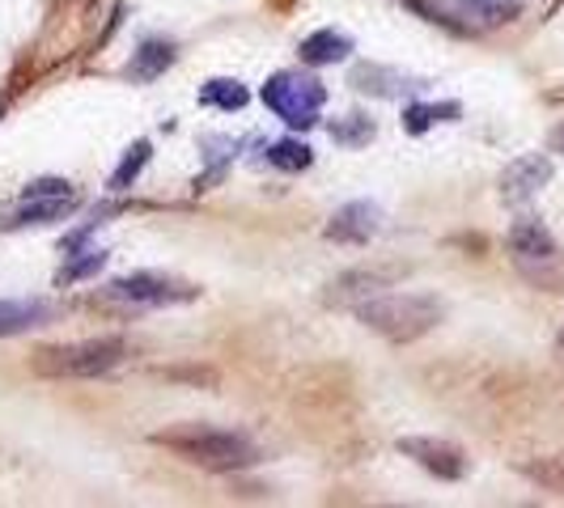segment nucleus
Here are the masks:
<instances>
[{"instance_id":"1","label":"nucleus","mask_w":564,"mask_h":508,"mask_svg":"<svg viewBox=\"0 0 564 508\" xmlns=\"http://www.w3.org/2000/svg\"><path fill=\"white\" fill-rule=\"evenodd\" d=\"M153 445L178 453L183 462H192L199 471H217V475H238L251 471L263 457L247 432L234 428H208V423H178V428H162L153 432Z\"/></svg>"},{"instance_id":"2","label":"nucleus","mask_w":564,"mask_h":508,"mask_svg":"<svg viewBox=\"0 0 564 508\" xmlns=\"http://www.w3.org/2000/svg\"><path fill=\"white\" fill-rule=\"evenodd\" d=\"M352 313L373 335L391 339V343H416L446 318V306L433 292H378L361 306H352Z\"/></svg>"},{"instance_id":"3","label":"nucleus","mask_w":564,"mask_h":508,"mask_svg":"<svg viewBox=\"0 0 564 508\" xmlns=\"http://www.w3.org/2000/svg\"><path fill=\"white\" fill-rule=\"evenodd\" d=\"M132 356V343L119 335L77 339V343H56V347H39L30 356V368L39 377L52 382H82V377H107Z\"/></svg>"},{"instance_id":"4","label":"nucleus","mask_w":564,"mask_h":508,"mask_svg":"<svg viewBox=\"0 0 564 508\" xmlns=\"http://www.w3.org/2000/svg\"><path fill=\"white\" fill-rule=\"evenodd\" d=\"M509 254H513V267L522 280H531L535 288H561L564 284V263L561 246L552 238V229L543 225L539 217H518L509 225Z\"/></svg>"},{"instance_id":"5","label":"nucleus","mask_w":564,"mask_h":508,"mask_svg":"<svg viewBox=\"0 0 564 508\" xmlns=\"http://www.w3.org/2000/svg\"><path fill=\"white\" fill-rule=\"evenodd\" d=\"M259 98L289 128H314L323 107H327V89L314 77H302V73H276L272 81L263 85Z\"/></svg>"},{"instance_id":"6","label":"nucleus","mask_w":564,"mask_h":508,"mask_svg":"<svg viewBox=\"0 0 564 508\" xmlns=\"http://www.w3.org/2000/svg\"><path fill=\"white\" fill-rule=\"evenodd\" d=\"M107 297L123 301V306H187L196 301L199 288L192 280H178L166 272H132V276H119L107 284Z\"/></svg>"},{"instance_id":"7","label":"nucleus","mask_w":564,"mask_h":508,"mask_svg":"<svg viewBox=\"0 0 564 508\" xmlns=\"http://www.w3.org/2000/svg\"><path fill=\"white\" fill-rule=\"evenodd\" d=\"M77 187L64 183V178H34L26 191H22V208L13 217V225H56L68 212H77Z\"/></svg>"},{"instance_id":"8","label":"nucleus","mask_w":564,"mask_h":508,"mask_svg":"<svg viewBox=\"0 0 564 508\" xmlns=\"http://www.w3.org/2000/svg\"><path fill=\"white\" fill-rule=\"evenodd\" d=\"M399 453L412 457L433 479L458 483L467 475V453L458 450L454 441H442V437H399Z\"/></svg>"},{"instance_id":"9","label":"nucleus","mask_w":564,"mask_h":508,"mask_svg":"<svg viewBox=\"0 0 564 508\" xmlns=\"http://www.w3.org/2000/svg\"><path fill=\"white\" fill-rule=\"evenodd\" d=\"M399 276H403L399 267H352V272H344V276L327 284V306H348L352 310V306H361L369 297L387 292Z\"/></svg>"},{"instance_id":"10","label":"nucleus","mask_w":564,"mask_h":508,"mask_svg":"<svg viewBox=\"0 0 564 508\" xmlns=\"http://www.w3.org/2000/svg\"><path fill=\"white\" fill-rule=\"evenodd\" d=\"M378 233H382V208L369 203V199L344 203L336 217L327 221V238H332V242H344V246H369Z\"/></svg>"},{"instance_id":"11","label":"nucleus","mask_w":564,"mask_h":508,"mask_svg":"<svg viewBox=\"0 0 564 508\" xmlns=\"http://www.w3.org/2000/svg\"><path fill=\"white\" fill-rule=\"evenodd\" d=\"M552 183V162L543 153H527L518 162H509L506 174H501V199L509 203H527V199L543 191Z\"/></svg>"},{"instance_id":"12","label":"nucleus","mask_w":564,"mask_h":508,"mask_svg":"<svg viewBox=\"0 0 564 508\" xmlns=\"http://www.w3.org/2000/svg\"><path fill=\"white\" fill-rule=\"evenodd\" d=\"M56 318V306L43 301V297H4L0 301V339L26 335V331H39Z\"/></svg>"},{"instance_id":"13","label":"nucleus","mask_w":564,"mask_h":508,"mask_svg":"<svg viewBox=\"0 0 564 508\" xmlns=\"http://www.w3.org/2000/svg\"><path fill=\"white\" fill-rule=\"evenodd\" d=\"M297 56L306 59V64H314V68H323V64H344V59L352 56V38L336 26H323L302 38Z\"/></svg>"},{"instance_id":"14","label":"nucleus","mask_w":564,"mask_h":508,"mask_svg":"<svg viewBox=\"0 0 564 508\" xmlns=\"http://www.w3.org/2000/svg\"><path fill=\"white\" fill-rule=\"evenodd\" d=\"M174 59H178V56H174V43L149 38L141 52L132 56V64H128V77H132V81H158V77L166 73Z\"/></svg>"},{"instance_id":"15","label":"nucleus","mask_w":564,"mask_h":508,"mask_svg":"<svg viewBox=\"0 0 564 508\" xmlns=\"http://www.w3.org/2000/svg\"><path fill=\"white\" fill-rule=\"evenodd\" d=\"M458 4V13L467 18V22H480V26H501L509 18H518L522 13V4L527 0H454Z\"/></svg>"},{"instance_id":"16","label":"nucleus","mask_w":564,"mask_h":508,"mask_svg":"<svg viewBox=\"0 0 564 508\" xmlns=\"http://www.w3.org/2000/svg\"><path fill=\"white\" fill-rule=\"evenodd\" d=\"M352 85H357L361 93H378V98H399V93L408 89V77H403V73H395V68L361 64V68L352 73Z\"/></svg>"},{"instance_id":"17","label":"nucleus","mask_w":564,"mask_h":508,"mask_svg":"<svg viewBox=\"0 0 564 508\" xmlns=\"http://www.w3.org/2000/svg\"><path fill=\"white\" fill-rule=\"evenodd\" d=\"M518 471L535 483V487H543V492H556V496H564V453L527 457V462H518Z\"/></svg>"},{"instance_id":"18","label":"nucleus","mask_w":564,"mask_h":508,"mask_svg":"<svg viewBox=\"0 0 564 508\" xmlns=\"http://www.w3.org/2000/svg\"><path fill=\"white\" fill-rule=\"evenodd\" d=\"M199 102L204 107H217V111H242L251 102V89L242 81H229V77H217L199 89Z\"/></svg>"},{"instance_id":"19","label":"nucleus","mask_w":564,"mask_h":508,"mask_svg":"<svg viewBox=\"0 0 564 508\" xmlns=\"http://www.w3.org/2000/svg\"><path fill=\"white\" fill-rule=\"evenodd\" d=\"M107 267V251H82L73 254L64 267L56 272V284H77V280H89V276H98Z\"/></svg>"},{"instance_id":"20","label":"nucleus","mask_w":564,"mask_h":508,"mask_svg":"<svg viewBox=\"0 0 564 508\" xmlns=\"http://www.w3.org/2000/svg\"><path fill=\"white\" fill-rule=\"evenodd\" d=\"M332 141L344 144V148H361V144L373 141V119H366V114L336 119V123H332Z\"/></svg>"},{"instance_id":"21","label":"nucleus","mask_w":564,"mask_h":508,"mask_svg":"<svg viewBox=\"0 0 564 508\" xmlns=\"http://www.w3.org/2000/svg\"><path fill=\"white\" fill-rule=\"evenodd\" d=\"M314 162V153L306 148L302 141H276L268 148V166L276 169H289V174H297V169H306Z\"/></svg>"},{"instance_id":"22","label":"nucleus","mask_w":564,"mask_h":508,"mask_svg":"<svg viewBox=\"0 0 564 508\" xmlns=\"http://www.w3.org/2000/svg\"><path fill=\"white\" fill-rule=\"evenodd\" d=\"M144 166H149V141H137L128 148V157L119 162V169L111 174V191H128V187L141 178Z\"/></svg>"},{"instance_id":"23","label":"nucleus","mask_w":564,"mask_h":508,"mask_svg":"<svg viewBox=\"0 0 564 508\" xmlns=\"http://www.w3.org/2000/svg\"><path fill=\"white\" fill-rule=\"evenodd\" d=\"M442 119H458V102H442V107H408L403 128H408V132H424V128H433V123H442Z\"/></svg>"},{"instance_id":"24","label":"nucleus","mask_w":564,"mask_h":508,"mask_svg":"<svg viewBox=\"0 0 564 508\" xmlns=\"http://www.w3.org/2000/svg\"><path fill=\"white\" fill-rule=\"evenodd\" d=\"M403 4H408V9L416 13V18H424V22H451V18H442V13H437V9L429 4V0H403Z\"/></svg>"},{"instance_id":"25","label":"nucleus","mask_w":564,"mask_h":508,"mask_svg":"<svg viewBox=\"0 0 564 508\" xmlns=\"http://www.w3.org/2000/svg\"><path fill=\"white\" fill-rule=\"evenodd\" d=\"M552 148H556V153H564V123L552 132Z\"/></svg>"},{"instance_id":"26","label":"nucleus","mask_w":564,"mask_h":508,"mask_svg":"<svg viewBox=\"0 0 564 508\" xmlns=\"http://www.w3.org/2000/svg\"><path fill=\"white\" fill-rule=\"evenodd\" d=\"M561 347H564V327H561Z\"/></svg>"}]
</instances>
